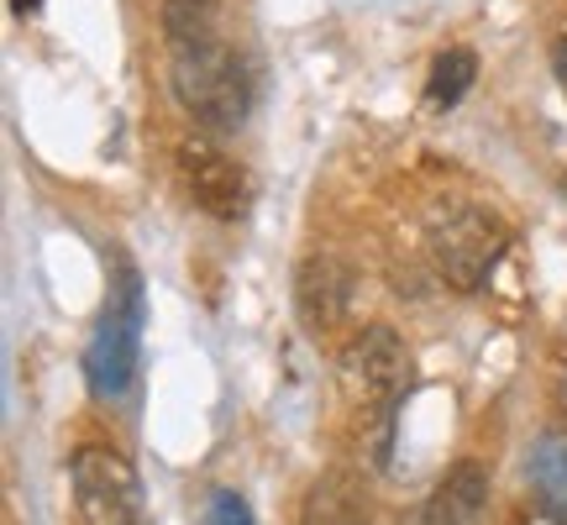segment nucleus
<instances>
[{"label": "nucleus", "instance_id": "nucleus-3", "mask_svg": "<svg viewBox=\"0 0 567 525\" xmlns=\"http://www.w3.org/2000/svg\"><path fill=\"white\" fill-rule=\"evenodd\" d=\"M509 247V226L488 205H452L431 222V258L452 289H484Z\"/></svg>", "mask_w": 567, "mask_h": 525}, {"label": "nucleus", "instance_id": "nucleus-13", "mask_svg": "<svg viewBox=\"0 0 567 525\" xmlns=\"http://www.w3.org/2000/svg\"><path fill=\"white\" fill-rule=\"evenodd\" d=\"M210 525H258V521H252V509H247L243 494L221 488V494H210Z\"/></svg>", "mask_w": 567, "mask_h": 525}, {"label": "nucleus", "instance_id": "nucleus-4", "mask_svg": "<svg viewBox=\"0 0 567 525\" xmlns=\"http://www.w3.org/2000/svg\"><path fill=\"white\" fill-rule=\"evenodd\" d=\"M337 373H342L347 400L358 410H394L410 384V347L400 342L394 326L373 321L363 331H352V342L337 358Z\"/></svg>", "mask_w": 567, "mask_h": 525}, {"label": "nucleus", "instance_id": "nucleus-7", "mask_svg": "<svg viewBox=\"0 0 567 525\" xmlns=\"http://www.w3.org/2000/svg\"><path fill=\"white\" fill-rule=\"evenodd\" d=\"M352 300H358V274H352V262H342L337 253H316V258L300 262V274H295V310H300L305 331L326 337V331L347 326Z\"/></svg>", "mask_w": 567, "mask_h": 525}, {"label": "nucleus", "instance_id": "nucleus-14", "mask_svg": "<svg viewBox=\"0 0 567 525\" xmlns=\"http://www.w3.org/2000/svg\"><path fill=\"white\" fill-rule=\"evenodd\" d=\"M551 74H557V84H563V95H567V38L551 48Z\"/></svg>", "mask_w": 567, "mask_h": 525}, {"label": "nucleus", "instance_id": "nucleus-10", "mask_svg": "<svg viewBox=\"0 0 567 525\" xmlns=\"http://www.w3.org/2000/svg\"><path fill=\"white\" fill-rule=\"evenodd\" d=\"M526 473H530V488H536L542 509L557 525H567V436L563 431L536 436V446H530V457H526Z\"/></svg>", "mask_w": 567, "mask_h": 525}, {"label": "nucleus", "instance_id": "nucleus-15", "mask_svg": "<svg viewBox=\"0 0 567 525\" xmlns=\"http://www.w3.org/2000/svg\"><path fill=\"white\" fill-rule=\"evenodd\" d=\"M11 11H17V17H32V11H42V0H11Z\"/></svg>", "mask_w": 567, "mask_h": 525}, {"label": "nucleus", "instance_id": "nucleus-12", "mask_svg": "<svg viewBox=\"0 0 567 525\" xmlns=\"http://www.w3.org/2000/svg\"><path fill=\"white\" fill-rule=\"evenodd\" d=\"M473 80H478V59H473L467 48H446V53H436V63H431L425 101L436 105V111H452V105L473 90Z\"/></svg>", "mask_w": 567, "mask_h": 525}, {"label": "nucleus", "instance_id": "nucleus-11", "mask_svg": "<svg viewBox=\"0 0 567 525\" xmlns=\"http://www.w3.org/2000/svg\"><path fill=\"white\" fill-rule=\"evenodd\" d=\"M221 38V0H163V42L189 48V42Z\"/></svg>", "mask_w": 567, "mask_h": 525}, {"label": "nucleus", "instance_id": "nucleus-5", "mask_svg": "<svg viewBox=\"0 0 567 525\" xmlns=\"http://www.w3.org/2000/svg\"><path fill=\"white\" fill-rule=\"evenodd\" d=\"M69 484H74V505L84 525H142V478L116 446H80L69 463Z\"/></svg>", "mask_w": 567, "mask_h": 525}, {"label": "nucleus", "instance_id": "nucleus-2", "mask_svg": "<svg viewBox=\"0 0 567 525\" xmlns=\"http://www.w3.org/2000/svg\"><path fill=\"white\" fill-rule=\"evenodd\" d=\"M142 326H147V295H142V274L132 262H116V284L105 300L95 337L84 347V384L95 400H122L137 384L142 363Z\"/></svg>", "mask_w": 567, "mask_h": 525}, {"label": "nucleus", "instance_id": "nucleus-9", "mask_svg": "<svg viewBox=\"0 0 567 525\" xmlns=\"http://www.w3.org/2000/svg\"><path fill=\"white\" fill-rule=\"evenodd\" d=\"M368 488L358 473H326L310 484L300 525H368Z\"/></svg>", "mask_w": 567, "mask_h": 525}, {"label": "nucleus", "instance_id": "nucleus-8", "mask_svg": "<svg viewBox=\"0 0 567 525\" xmlns=\"http://www.w3.org/2000/svg\"><path fill=\"white\" fill-rule=\"evenodd\" d=\"M488 505V478L478 463H457L442 484L425 494V505L410 515V525H478Z\"/></svg>", "mask_w": 567, "mask_h": 525}, {"label": "nucleus", "instance_id": "nucleus-6", "mask_svg": "<svg viewBox=\"0 0 567 525\" xmlns=\"http://www.w3.org/2000/svg\"><path fill=\"white\" fill-rule=\"evenodd\" d=\"M174 163H179V179L189 189V200L200 205L205 216L216 222H237L247 210V174L237 158H226L216 142L205 137H184L174 147Z\"/></svg>", "mask_w": 567, "mask_h": 525}, {"label": "nucleus", "instance_id": "nucleus-1", "mask_svg": "<svg viewBox=\"0 0 567 525\" xmlns=\"http://www.w3.org/2000/svg\"><path fill=\"white\" fill-rule=\"evenodd\" d=\"M168 84L184 116H195L205 132H237L252 116V95H258L247 59L226 38L168 48Z\"/></svg>", "mask_w": 567, "mask_h": 525}]
</instances>
